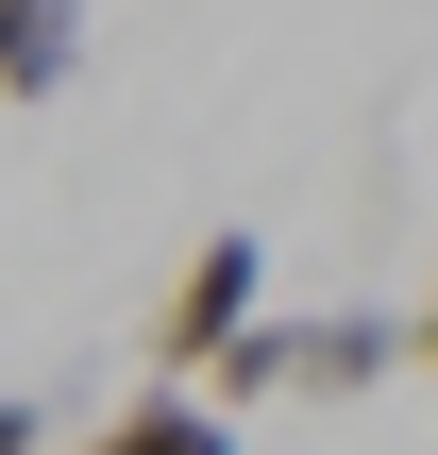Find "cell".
<instances>
[{"instance_id": "1", "label": "cell", "mask_w": 438, "mask_h": 455, "mask_svg": "<svg viewBox=\"0 0 438 455\" xmlns=\"http://www.w3.org/2000/svg\"><path fill=\"white\" fill-rule=\"evenodd\" d=\"M270 321V236H203L186 270H169V304H152V388H219V355Z\"/></svg>"}, {"instance_id": "2", "label": "cell", "mask_w": 438, "mask_h": 455, "mask_svg": "<svg viewBox=\"0 0 438 455\" xmlns=\"http://www.w3.org/2000/svg\"><path fill=\"white\" fill-rule=\"evenodd\" d=\"M84 455H236V405H203V388H135V405H101Z\"/></svg>"}, {"instance_id": "3", "label": "cell", "mask_w": 438, "mask_h": 455, "mask_svg": "<svg viewBox=\"0 0 438 455\" xmlns=\"http://www.w3.org/2000/svg\"><path fill=\"white\" fill-rule=\"evenodd\" d=\"M84 68V0H0V101H68Z\"/></svg>"}, {"instance_id": "4", "label": "cell", "mask_w": 438, "mask_h": 455, "mask_svg": "<svg viewBox=\"0 0 438 455\" xmlns=\"http://www.w3.org/2000/svg\"><path fill=\"white\" fill-rule=\"evenodd\" d=\"M405 371H438V287H422V304H405Z\"/></svg>"}, {"instance_id": "5", "label": "cell", "mask_w": 438, "mask_h": 455, "mask_svg": "<svg viewBox=\"0 0 438 455\" xmlns=\"http://www.w3.org/2000/svg\"><path fill=\"white\" fill-rule=\"evenodd\" d=\"M0 455H34V405H17V388H0Z\"/></svg>"}]
</instances>
